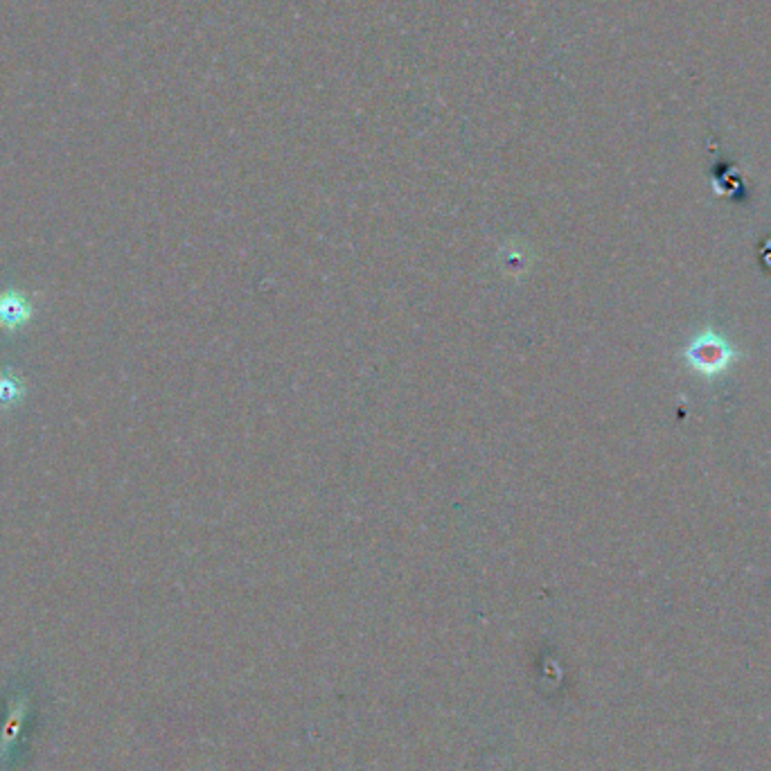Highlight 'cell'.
Returning <instances> with one entry per match:
<instances>
[{"label": "cell", "instance_id": "cell-3", "mask_svg": "<svg viewBox=\"0 0 771 771\" xmlns=\"http://www.w3.org/2000/svg\"><path fill=\"white\" fill-rule=\"evenodd\" d=\"M23 393L21 381L14 375H0V402L10 404V402H19Z\"/></svg>", "mask_w": 771, "mask_h": 771}, {"label": "cell", "instance_id": "cell-2", "mask_svg": "<svg viewBox=\"0 0 771 771\" xmlns=\"http://www.w3.org/2000/svg\"><path fill=\"white\" fill-rule=\"evenodd\" d=\"M688 357L693 361V366L699 370H720L726 366V361H729L731 354L724 348L720 339H715V336H706V339L697 341L695 348H690Z\"/></svg>", "mask_w": 771, "mask_h": 771}, {"label": "cell", "instance_id": "cell-1", "mask_svg": "<svg viewBox=\"0 0 771 771\" xmlns=\"http://www.w3.org/2000/svg\"><path fill=\"white\" fill-rule=\"evenodd\" d=\"M32 303L19 291H7L0 294V327L3 330H21L30 323Z\"/></svg>", "mask_w": 771, "mask_h": 771}]
</instances>
